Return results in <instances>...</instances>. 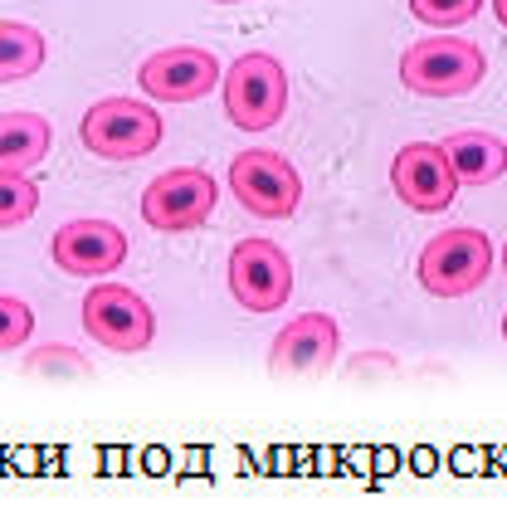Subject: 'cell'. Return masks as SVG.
<instances>
[{"label":"cell","mask_w":507,"mask_h":512,"mask_svg":"<svg viewBox=\"0 0 507 512\" xmlns=\"http://www.w3.org/2000/svg\"><path fill=\"white\" fill-rule=\"evenodd\" d=\"M488 74L473 40H420L400 54V83L420 98H464Z\"/></svg>","instance_id":"1"},{"label":"cell","mask_w":507,"mask_h":512,"mask_svg":"<svg viewBox=\"0 0 507 512\" xmlns=\"http://www.w3.org/2000/svg\"><path fill=\"white\" fill-rule=\"evenodd\" d=\"M415 274H420V288L434 298H464L493 274V244L483 230H468V225L444 230L420 249Z\"/></svg>","instance_id":"2"},{"label":"cell","mask_w":507,"mask_h":512,"mask_svg":"<svg viewBox=\"0 0 507 512\" xmlns=\"http://www.w3.org/2000/svg\"><path fill=\"white\" fill-rule=\"evenodd\" d=\"M288 113V74L273 54H239L225 69V118L244 132H264Z\"/></svg>","instance_id":"3"},{"label":"cell","mask_w":507,"mask_h":512,"mask_svg":"<svg viewBox=\"0 0 507 512\" xmlns=\"http://www.w3.org/2000/svg\"><path fill=\"white\" fill-rule=\"evenodd\" d=\"M83 147L93 157H108V161H132V157H147L156 152L161 142V118L156 108L137 103V98H103L83 113V127H78Z\"/></svg>","instance_id":"4"},{"label":"cell","mask_w":507,"mask_h":512,"mask_svg":"<svg viewBox=\"0 0 507 512\" xmlns=\"http://www.w3.org/2000/svg\"><path fill=\"white\" fill-rule=\"evenodd\" d=\"M230 196L259 220H288L303 205V176L278 152H239L230 161Z\"/></svg>","instance_id":"5"},{"label":"cell","mask_w":507,"mask_h":512,"mask_svg":"<svg viewBox=\"0 0 507 512\" xmlns=\"http://www.w3.org/2000/svg\"><path fill=\"white\" fill-rule=\"evenodd\" d=\"M215 196V176H205L200 166H176L142 191V220L161 235H186L215 215Z\"/></svg>","instance_id":"6"},{"label":"cell","mask_w":507,"mask_h":512,"mask_svg":"<svg viewBox=\"0 0 507 512\" xmlns=\"http://www.w3.org/2000/svg\"><path fill=\"white\" fill-rule=\"evenodd\" d=\"M83 327L98 347L108 352H147L152 347V332H156V317L147 308V298H137L132 288L122 283H98L88 298H83Z\"/></svg>","instance_id":"7"},{"label":"cell","mask_w":507,"mask_h":512,"mask_svg":"<svg viewBox=\"0 0 507 512\" xmlns=\"http://www.w3.org/2000/svg\"><path fill=\"white\" fill-rule=\"evenodd\" d=\"M230 293L249 313H278L293 293V264L273 239H239L230 249Z\"/></svg>","instance_id":"8"},{"label":"cell","mask_w":507,"mask_h":512,"mask_svg":"<svg viewBox=\"0 0 507 512\" xmlns=\"http://www.w3.org/2000/svg\"><path fill=\"white\" fill-rule=\"evenodd\" d=\"M142 93L156 103H195L205 93H215V83H225V69L210 49H195V44H171V49H156L152 59L137 69Z\"/></svg>","instance_id":"9"},{"label":"cell","mask_w":507,"mask_h":512,"mask_svg":"<svg viewBox=\"0 0 507 512\" xmlns=\"http://www.w3.org/2000/svg\"><path fill=\"white\" fill-rule=\"evenodd\" d=\"M390 186H395V196L405 200L410 210H420V215L449 210L459 200V176H454V166H449L439 142H410V147H400L395 161H390Z\"/></svg>","instance_id":"10"},{"label":"cell","mask_w":507,"mask_h":512,"mask_svg":"<svg viewBox=\"0 0 507 512\" xmlns=\"http://www.w3.org/2000/svg\"><path fill=\"white\" fill-rule=\"evenodd\" d=\"M342 352V332L327 313H303L293 317L269 347V371L273 376H317L327 371Z\"/></svg>","instance_id":"11"},{"label":"cell","mask_w":507,"mask_h":512,"mask_svg":"<svg viewBox=\"0 0 507 512\" xmlns=\"http://www.w3.org/2000/svg\"><path fill=\"white\" fill-rule=\"evenodd\" d=\"M49 254H54V264H59L64 274L98 278V274L122 269V259H127V235H122L117 225H108V220H69V225L54 235Z\"/></svg>","instance_id":"12"},{"label":"cell","mask_w":507,"mask_h":512,"mask_svg":"<svg viewBox=\"0 0 507 512\" xmlns=\"http://www.w3.org/2000/svg\"><path fill=\"white\" fill-rule=\"evenodd\" d=\"M49 118L39 113H0V171L5 176H30L49 157Z\"/></svg>","instance_id":"13"},{"label":"cell","mask_w":507,"mask_h":512,"mask_svg":"<svg viewBox=\"0 0 507 512\" xmlns=\"http://www.w3.org/2000/svg\"><path fill=\"white\" fill-rule=\"evenodd\" d=\"M444 157L454 166L459 186H488L507 171V142L493 132H454L449 142H439Z\"/></svg>","instance_id":"14"},{"label":"cell","mask_w":507,"mask_h":512,"mask_svg":"<svg viewBox=\"0 0 507 512\" xmlns=\"http://www.w3.org/2000/svg\"><path fill=\"white\" fill-rule=\"evenodd\" d=\"M44 64V35L35 25L20 20H0V83H20L39 74Z\"/></svg>","instance_id":"15"},{"label":"cell","mask_w":507,"mask_h":512,"mask_svg":"<svg viewBox=\"0 0 507 512\" xmlns=\"http://www.w3.org/2000/svg\"><path fill=\"white\" fill-rule=\"evenodd\" d=\"M35 210H39L35 181H30V176H5V171H0V230L25 225Z\"/></svg>","instance_id":"16"},{"label":"cell","mask_w":507,"mask_h":512,"mask_svg":"<svg viewBox=\"0 0 507 512\" xmlns=\"http://www.w3.org/2000/svg\"><path fill=\"white\" fill-rule=\"evenodd\" d=\"M483 10V0H410V15L434 30H459Z\"/></svg>","instance_id":"17"},{"label":"cell","mask_w":507,"mask_h":512,"mask_svg":"<svg viewBox=\"0 0 507 512\" xmlns=\"http://www.w3.org/2000/svg\"><path fill=\"white\" fill-rule=\"evenodd\" d=\"M25 371L30 376H88V361L74 347H39L25 356Z\"/></svg>","instance_id":"18"},{"label":"cell","mask_w":507,"mask_h":512,"mask_svg":"<svg viewBox=\"0 0 507 512\" xmlns=\"http://www.w3.org/2000/svg\"><path fill=\"white\" fill-rule=\"evenodd\" d=\"M30 332H35V313H30V303H20V298L0 293V352H15Z\"/></svg>","instance_id":"19"},{"label":"cell","mask_w":507,"mask_h":512,"mask_svg":"<svg viewBox=\"0 0 507 512\" xmlns=\"http://www.w3.org/2000/svg\"><path fill=\"white\" fill-rule=\"evenodd\" d=\"M493 15H498V25L507 30V0H493Z\"/></svg>","instance_id":"20"},{"label":"cell","mask_w":507,"mask_h":512,"mask_svg":"<svg viewBox=\"0 0 507 512\" xmlns=\"http://www.w3.org/2000/svg\"><path fill=\"white\" fill-rule=\"evenodd\" d=\"M503 342H507V313H503Z\"/></svg>","instance_id":"21"},{"label":"cell","mask_w":507,"mask_h":512,"mask_svg":"<svg viewBox=\"0 0 507 512\" xmlns=\"http://www.w3.org/2000/svg\"><path fill=\"white\" fill-rule=\"evenodd\" d=\"M503 274H507V249H503Z\"/></svg>","instance_id":"22"},{"label":"cell","mask_w":507,"mask_h":512,"mask_svg":"<svg viewBox=\"0 0 507 512\" xmlns=\"http://www.w3.org/2000/svg\"><path fill=\"white\" fill-rule=\"evenodd\" d=\"M215 5H234V0H215Z\"/></svg>","instance_id":"23"}]
</instances>
